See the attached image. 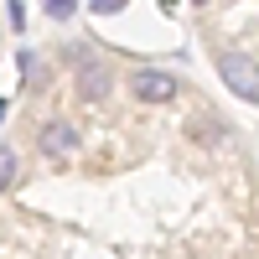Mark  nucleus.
I'll use <instances>...</instances> for the list:
<instances>
[{
  "instance_id": "10",
  "label": "nucleus",
  "mask_w": 259,
  "mask_h": 259,
  "mask_svg": "<svg viewBox=\"0 0 259 259\" xmlns=\"http://www.w3.org/2000/svg\"><path fill=\"white\" fill-rule=\"evenodd\" d=\"M192 6H207V0H192Z\"/></svg>"
},
{
  "instance_id": "9",
  "label": "nucleus",
  "mask_w": 259,
  "mask_h": 259,
  "mask_svg": "<svg viewBox=\"0 0 259 259\" xmlns=\"http://www.w3.org/2000/svg\"><path fill=\"white\" fill-rule=\"evenodd\" d=\"M0 119H6V104H0Z\"/></svg>"
},
{
  "instance_id": "4",
  "label": "nucleus",
  "mask_w": 259,
  "mask_h": 259,
  "mask_svg": "<svg viewBox=\"0 0 259 259\" xmlns=\"http://www.w3.org/2000/svg\"><path fill=\"white\" fill-rule=\"evenodd\" d=\"M41 150H47V156H68V150H78V130L68 119H47V124H41Z\"/></svg>"
},
{
  "instance_id": "3",
  "label": "nucleus",
  "mask_w": 259,
  "mask_h": 259,
  "mask_svg": "<svg viewBox=\"0 0 259 259\" xmlns=\"http://www.w3.org/2000/svg\"><path fill=\"white\" fill-rule=\"evenodd\" d=\"M109 94H114V73L104 62H83L78 68V99L83 104H104Z\"/></svg>"
},
{
  "instance_id": "1",
  "label": "nucleus",
  "mask_w": 259,
  "mask_h": 259,
  "mask_svg": "<svg viewBox=\"0 0 259 259\" xmlns=\"http://www.w3.org/2000/svg\"><path fill=\"white\" fill-rule=\"evenodd\" d=\"M218 78L244 104H259V62H249L244 52H218Z\"/></svg>"
},
{
  "instance_id": "8",
  "label": "nucleus",
  "mask_w": 259,
  "mask_h": 259,
  "mask_svg": "<svg viewBox=\"0 0 259 259\" xmlns=\"http://www.w3.org/2000/svg\"><path fill=\"white\" fill-rule=\"evenodd\" d=\"M124 6H130V0H94L99 16H114V11H124Z\"/></svg>"
},
{
  "instance_id": "7",
  "label": "nucleus",
  "mask_w": 259,
  "mask_h": 259,
  "mask_svg": "<svg viewBox=\"0 0 259 259\" xmlns=\"http://www.w3.org/2000/svg\"><path fill=\"white\" fill-rule=\"evenodd\" d=\"M41 11H47L52 21H68V16L78 11V0H41Z\"/></svg>"
},
{
  "instance_id": "5",
  "label": "nucleus",
  "mask_w": 259,
  "mask_h": 259,
  "mask_svg": "<svg viewBox=\"0 0 259 259\" xmlns=\"http://www.w3.org/2000/svg\"><path fill=\"white\" fill-rule=\"evenodd\" d=\"M16 171H21L16 150H11V145H0V192H11V187H16Z\"/></svg>"
},
{
  "instance_id": "2",
  "label": "nucleus",
  "mask_w": 259,
  "mask_h": 259,
  "mask_svg": "<svg viewBox=\"0 0 259 259\" xmlns=\"http://www.w3.org/2000/svg\"><path fill=\"white\" fill-rule=\"evenodd\" d=\"M177 89H182V83L171 78V73H161V68H140L135 78H130V94H135L140 104H171Z\"/></svg>"
},
{
  "instance_id": "6",
  "label": "nucleus",
  "mask_w": 259,
  "mask_h": 259,
  "mask_svg": "<svg viewBox=\"0 0 259 259\" xmlns=\"http://www.w3.org/2000/svg\"><path fill=\"white\" fill-rule=\"evenodd\" d=\"M16 68L26 73L31 89H41V78H47V73H41V57H36V52H21V57H16Z\"/></svg>"
}]
</instances>
